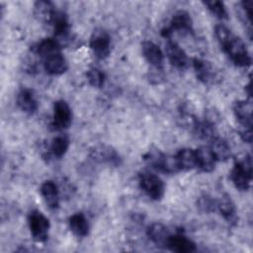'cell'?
<instances>
[{"mask_svg": "<svg viewBox=\"0 0 253 253\" xmlns=\"http://www.w3.org/2000/svg\"><path fill=\"white\" fill-rule=\"evenodd\" d=\"M16 102L20 110L28 115L35 114L39 108V104L34 92L28 88L20 90L17 95Z\"/></svg>", "mask_w": 253, "mask_h": 253, "instance_id": "cell-19", "label": "cell"}, {"mask_svg": "<svg viewBox=\"0 0 253 253\" xmlns=\"http://www.w3.org/2000/svg\"><path fill=\"white\" fill-rule=\"evenodd\" d=\"M69 143V138L64 134L55 136L50 143V151L52 155L56 158H61L62 156H64L68 150Z\"/></svg>", "mask_w": 253, "mask_h": 253, "instance_id": "cell-26", "label": "cell"}, {"mask_svg": "<svg viewBox=\"0 0 253 253\" xmlns=\"http://www.w3.org/2000/svg\"><path fill=\"white\" fill-rule=\"evenodd\" d=\"M146 233H147V236L149 237V239L157 247H160V248H166L168 238L171 234L169 232L168 228L160 222H155V223H152L151 225H149Z\"/></svg>", "mask_w": 253, "mask_h": 253, "instance_id": "cell-20", "label": "cell"}, {"mask_svg": "<svg viewBox=\"0 0 253 253\" xmlns=\"http://www.w3.org/2000/svg\"><path fill=\"white\" fill-rule=\"evenodd\" d=\"M53 33H54V39L61 44L63 42H67L69 40V32H70V26L68 22V18L65 13L62 11H56L53 19L51 21Z\"/></svg>", "mask_w": 253, "mask_h": 253, "instance_id": "cell-11", "label": "cell"}, {"mask_svg": "<svg viewBox=\"0 0 253 253\" xmlns=\"http://www.w3.org/2000/svg\"><path fill=\"white\" fill-rule=\"evenodd\" d=\"M173 32L193 33V21L190 14L185 10H179L172 16L170 25L161 31V36L170 40Z\"/></svg>", "mask_w": 253, "mask_h": 253, "instance_id": "cell-6", "label": "cell"}, {"mask_svg": "<svg viewBox=\"0 0 253 253\" xmlns=\"http://www.w3.org/2000/svg\"><path fill=\"white\" fill-rule=\"evenodd\" d=\"M141 51L148 63H150L154 68L162 69L164 54L156 43L150 41L143 42L141 43Z\"/></svg>", "mask_w": 253, "mask_h": 253, "instance_id": "cell-15", "label": "cell"}, {"mask_svg": "<svg viewBox=\"0 0 253 253\" xmlns=\"http://www.w3.org/2000/svg\"><path fill=\"white\" fill-rule=\"evenodd\" d=\"M230 179L239 191L249 190L252 181V158L249 154L234 162L230 171Z\"/></svg>", "mask_w": 253, "mask_h": 253, "instance_id": "cell-2", "label": "cell"}, {"mask_svg": "<svg viewBox=\"0 0 253 253\" xmlns=\"http://www.w3.org/2000/svg\"><path fill=\"white\" fill-rule=\"evenodd\" d=\"M196 151V158H197V168H199L201 171L210 173L213 171L215 166V158L210 149L209 146H201Z\"/></svg>", "mask_w": 253, "mask_h": 253, "instance_id": "cell-21", "label": "cell"}, {"mask_svg": "<svg viewBox=\"0 0 253 253\" xmlns=\"http://www.w3.org/2000/svg\"><path fill=\"white\" fill-rule=\"evenodd\" d=\"M72 121V112L64 100H57L53 103V115L51 126L55 130L67 128Z\"/></svg>", "mask_w": 253, "mask_h": 253, "instance_id": "cell-9", "label": "cell"}, {"mask_svg": "<svg viewBox=\"0 0 253 253\" xmlns=\"http://www.w3.org/2000/svg\"><path fill=\"white\" fill-rule=\"evenodd\" d=\"M216 161H226L231 157V149L225 139L216 135L210 141L209 145Z\"/></svg>", "mask_w": 253, "mask_h": 253, "instance_id": "cell-24", "label": "cell"}, {"mask_svg": "<svg viewBox=\"0 0 253 253\" xmlns=\"http://www.w3.org/2000/svg\"><path fill=\"white\" fill-rule=\"evenodd\" d=\"M204 5L208 8V10L215 16L217 19L226 20L228 18L226 8L221 1L212 0V1H204Z\"/></svg>", "mask_w": 253, "mask_h": 253, "instance_id": "cell-28", "label": "cell"}, {"mask_svg": "<svg viewBox=\"0 0 253 253\" xmlns=\"http://www.w3.org/2000/svg\"><path fill=\"white\" fill-rule=\"evenodd\" d=\"M174 157L180 171H190L197 168L195 149L182 148L174 155Z\"/></svg>", "mask_w": 253, "mask_h": 253, "instance_id": "cell-22", "label": "cell"}, {"mask_svg": "<svg viewBox=\"0 0 253 253\" xmlns=\"http://www.w3.org/2000/svg\"><path fill=\"white\" fill-rule=\"evenodd\" d=\"M216 209L227 223H229L230 225L237 224L238 216L236 207L229 195L224 194L220 197L218 201H216Z\"/></svg>", "mask_w": 253, "mask_h": 253, "instance_id": "cell-13", "label": "cell"}, {"mask_svg": "<svg viewBox=\"0 0 253 253\" xmlns=\"http://www.w3.org/2000/svg\"><path fill=\"white\" fill-rule=\"evenodd\" d=\"M193 66L196 73V77L204 84H210L215 77V72L212 64L203 58L195 57L193 59Z\"/></svg>", "mask_w": 253, "mask_h": 253, "instance_id": "cell-16", "label": "cell"}, {"mask_svg": "<svg viewBox=\"0 0 253 253\" xmlns=\"http://www.w3.org/2000/svg\"><path fill=\"white\" fill-rule=\"evenodd\" d=\"M28 224L33 239L37 242H44L48 238L50 223L48 218L40 211L34 210L28 215Z\"/></svg>", "mask_w": 253, "mask_h": 253, "instance_id": "cell-5", "label": "cell"}, {"mask_svg": "<svg viewBox=\"0 0 253 253\" xmlns=\"http://www.w3.org/2000/svg\"><path fill=\"white\" fill-rule=\"evenodd\" d=\"M86 77L89 84L95 88H101L105 84V73L98 67H91L86 72Z\"/></svg>", "mask_w": 253, "mask_h": 253, "instance_id": "cell-27", "label": "cell"}, {"mask_svg": "<svg viewBox=\"0 0 253 253\" xmlns=\"http://www.w3.org/2000/svg\"><path fill=\"white\" fill-rule=\"evenodd\" d=\"M42 62L45 72L49 75H61L68 69L67 60L61 53V50L46 55L42 58Z\"/></svg>", "mask_w": 253, "mask_h": 253, "instance_id": "cell-10", "label": "cell"}, {"mask_svg": "<svg viewBox=\"0 0 253 253\" xmlns=\"http://www.w3.org/2000/svg\"><path fill=\"white\" fill-rule=\"evenodd\" d=\"M68 225L73 234L78 237H85L89 234V222L82 212H76L70 215L68 218Z\"/></svg>", "mask_w": 253, "mask_h": 253, "instance_id": "cell-25", "label": "cell"}, {"mask_svg": "<svg viewBox=\"0 0 253 253\" xmlns=\"http://www.w3.org/2000/svg\"><path fill=\"white\" fill-rule=\"evenodd\" d=\"M197 207L202 212L210 213L216 210V201L209 195H203L198 199Z\"/></svg>", "mask_w": 253, "mask_h": 253, "instance_id": "cell-29", "label": "cell"}, {"mask_svg": "<svg viewBox=\"0 0 253 253\" xmlns=\"http://www.w3.org/2000/svg\"><path fill=\"white\" fill-rule=\"evenodd\" d=\"M214 35L223 52L238 67H247L251 65V56L247 50L246 44L239 38L222 24L214 27Z\"/></svg>", "mask_w": 253, "mask_h": 253, "instance_id": "cell-1", "label": "cell"}, {"mask_svg": "<svg viewBox=\"0 0 253 253\" xmlns=\"http://www.w3.org/2000/svg\"><path fill=\"white\" fill-rule=\"evenodd\" d=\"M234 116L242 127H252V104L250 101L239 100L232 106Z\"/></svg>", "mask_w": 253, "mask_h": 253, "instance_id": "cell-17", "label": "cell"}, {"mask_svg": "<svg viewBox=\"0 0 253 253\" xmlns=\"http://www.w3.org/2000/svg\"><path fill=\"white\" fill-rule=\"evenodd\" d=\"M140 189L152 200L160 201L165 193L163 181L156 174L149 171H142L138 174Z\"/></svg>", "mask_w": 253, "mask_h": 253, "instance_id": "cell-4", "label": "cell"}, {"mask_svg": "<svg viewBox=\"0 0 253 253\" xmlns=\"http://www.w3.org/2000/svg\"><path fill=\"white\" fill-rule=\"evenodd\" d=\"M166 248L178 253H192L197 251L196 244L187 236L181 233L170 234Z\"/></svg>", "mask_w": 253, "mask_h": 253, "instance_id": "cell-14", "label": "cell"}, {"mask_svg": "<svg viewBox=\"0 0 253 253\" xmlns=\"http://www.w3.org/2000/svg\"><path fill=\"white\" fill-rule=\"evenodd\" d=\"M165 52L169 62L176 68H184L188 63V56L185 50L176 42L168 40L165 43Z\"/></svg>", "mask_w": 253, "mask_h": 253, "instance_id": "cell-12", "label": "cell"}, {"mask_svg": "<svg viewBox=\"0 0 253 253\" xmlns=\"http://www.w3.org/2000/svg\"><path fill=\"white\" fill-rule=\"evenodd\" d=\"M90 158L100 164H107L109 166L118 167L122 163L120 154L111 146L101 144L93 147L89 152Z\"/></svg>", "mask_w": 253, "mask_h": 253, "instance_id": "cell-8", "label": "cell"}, {"mask_svg": "<svg viewBox=\"0 0 253 253\" xmlns=\"http://www.w3.org/2000/svg\"><path fill=\"white\" fill-rule=\"evenodd\" d=\"M89 46L98 59H105L111 52V38L109 34L102 29L95 30L90 38Z\"/></svg>", "mask_w": 253, "mask_h": 253, "instance_id": "cell-7", "label": "cell"}, {"mask_svg": "<svg viewBox=\"0 0 253 253\" xmlns=\"http://www.w3.org/2000/svg\"><path fill=\"white\" fill-rule=\"evenodd\" d=\"M41 195L50 210H57L59 207V189L57 185L51 181H44L41 186Z\"/></svg>", "mask_w": 253, "mask_h": 253, "instance_id": "cell-18", "label": "cell"}, {"mask_svg": "<svg viewBox=\"0 0 253 253\" xmlns=\"http://www.w3.org/2000/svg\"><path fill=\"white\" fill-rule=\"evenodd\" d=\"M55 12H56V10L50 1L40 0V1L35 2V4H34L35 17L39 21H41L44 24H47V25L51 24V21L53 19Z\"/></svg>", "mask_w": 253, "mask_h": 253, "instance_id": "cell-23", "label": "cell"}, {"mask_svg": "<svg viewBox=\"0 0 253 253\" xmlns=\"http://www.w3.org/2000/svg\"><path fill=\"white\" fill-rule=\"evenodd\" d=\"M143 160L152 169L165 174H174L179 172L174 156H169L157 148L149 149L144 155Z\"/></svg>", "mask_w": 253, "mask_h": 253, "instance_id": "cell-3", "label": "cell"}, {"mask_svg": "<svg viewBox=\"0 0 253 253\" xmlns=\"http://www.w3.org/2000/svg\"><path fill=\"white\" fill-rule=\"evenodd\" d=\"M239 135L243 141L251 143L252 141V127H243L239 130Z\"/></svg>", "mask_w": 253, "mask_h": 253, "instance_id": "cell-30", "label": "cell"}]
</instances>
